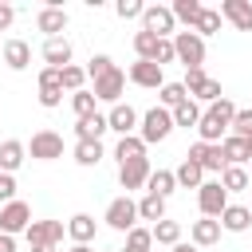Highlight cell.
Here are the masks:
<instances>
[{
    "label": "cell",
    "mask_w": 252,
    "mask_h": 252,
    "mask_svg": "<svg viewBox=\"0 0 252 252\" xmlns=\"http://www.w3.org/2000/svg\"><path fill=\"white\" fill-rule=\"evenodd\" d=\"M232 114H236V106H232L228 98H217V102H209V110H201V122H197V134H201V142H209V146H220V142H224V134H228V126H232Z\"/></svg>",
    "instance_id": "6da1fadb"
},
{
    "label": "cell",
    "mask_w": 252,
    "mask_h": 252,
    "mask_svg": "<svg viewBox=\"0 0 252 252\" xmlns=\"http://www.w3.org/2000/svg\"><path fill=\"white\" fill-rule=\"evenodd\" d=\"M173 55L177 63H185V71H193L205 63V39L197 32H173Z\"/></svg>",
    "instance_id": "7a4b0ae2"
},
{
    "label": "cell",
    "mask_w": 252,
    "mask_h": 252,
    "mask_svg": "<svg viewBox=\"0 0 252 252\" xmlns=\"http://www.w3.org/2000/svg\"><path fill=\"white\" fill-rule=\"evenodd\" d=\"M169 130H173V114L161 110V106H150V110L142 114V134H138V138H142L146 146H154V142H165Z\"/></svg>",
    "instance_id": "3957f363"
},
{
    "label": "cell",
    "mask_w": 252,
    "mask_h": 252,
    "mask_svg": "<svg viewBox=\"0 0 252 252\" xmlns=\"http://www.w3.org/2000/svg\"><path fill=\"white\" fill-rule=\"evenodd\" d=\"M63 232H67L63 220H32L24 228V236H28L32 248H59L63 244Z\"/></svg>",
    "instance_id": "277c9868"
},
{
    "label": "cell",
    "mask_w": 252,
    "mask_h": 252,
    "mask_svg": "<svg viewBox=\"0 0 252 252\" xmlns=\"http://www.w3.org/2000/svg\"><path fill=\"white\" fill-rule=\"evenodd\" d=\"M110 228H118V232H130V228H138V201H130L126 193L122 197H114L110 205H106V217H102Z\"/></svg>",
    "instance_id": "5b68a950"
},
{
    "label": "cell",
    "mask_w": 252,
    "mask_h": 252,
    "mask_svg": "<svg viewBox=\"0 0 252 252\" xmlns=\"http://www.w3.org/2000/svg\"><path fill=\"white\" fill-rule=\"evenodd\" d=\"M122 91H126V71H122V67H110V71H102V75L94 79V91H91V94H94L98 102H110V106H114V102L122 98Z\"/></svg>",
    "instance_id": "8992f818"
},
{
    "label": "cell",
    "mask_w": 252,
    "mask_h": 252,
    "mask_svg": "<svg viewBox=\"0 0 252 252\" xmlns=\"http://www.w3.org/2000/svg\"><path fill=\"white\" fill-rule=\"evenodd\" d=\"M173 28H177V20H173V12H169V8L150 4V8L142 12V32H150V35H158V39H169V35H173Z\"/></svg>",
    "instance_id": "52a82bcc"
},
{
    "label": "cell",
    "mask_w": 252,
    "mask_h": 252,
    "mask_svg": "<svg viewBox=\"0 0 252 252\" xmlns=\"http://www.w3.org/2000/svg\"><path fill=\"white\" fill-rule=\"evenodd\" d=\"M28 154H32L35 161H55V158H63V134H55V130H35Z\"/></svg>",
    "instance_id": "ba28073f"
},
{
    "label": "cell",
    "mask_w": 252,
    "mask_h": 252,
    "mask_svg": "<svg viewBox=\"0 0 252 252\" xmlns=\"http://www.w3.org/2000/svg\"><path fill=\"white\" fill-rule=\"evenodd\" d=\"M126 79H130L134 87H146V91H161V87H165V71H161L158 63H146V59H138V63H130V71H126Z\"/></svg>",
    "instance_id": "9c48e42d"
},
{
    "label": "cell",
    "mask_w": 252,
    "mask_h": 252,
    "mask_svg": "<svg viewBox=\"0 0 252 252\" xmlns=\"http://www.w3.org/2000/svg\"><path fill=\"white\" fill-rule=\"evenodd\" d=\"M197 205H201V213H205V217H213V220H217V217L228 209V193L220 189V181H205V185L197 189Z\"/></svg>",
    "instance_id": "30bf717a"
},
{
    "label": "cell",
    "mask_w": 252,
    "mask_h": 252,
    "mask_svg": "<svg viewBox=\"0 0 252 252\" xmlns=\"http://www.w3.org/2000/svg\"><path fill=\"white\" fill-rule=\"evenodd\" d=\"M28 224H32V209H28L24 201H8V205L0 209V232H4V236L24 232Z\"/></svg>",
    "instance_id": "8fae6325"
},
{
    "label": "cell",
    "mask_w": 252,
    "mask_h": 252,
    "mask_svg": "<svg viewBox=\"0 0 252 252\" xmlns=\"http://www.w3.org/2000/svg\"><path fill=\"white\" fill-rule=\"evenodd\" d=\"M189 161H197L205 173H220L228 161H224V154H220V146H209V142H193L189 146Z\"/></svg>",
    "instance_id": "7c38bea8"
},
{
    "label": "cell",
    "mask_w": 252,
    "mask_h": 252,
    "mask_svg": "<svg viewBox=\"0 0 252 252\" xmlns=\"http://www.w3.org/2000/svg\"><path fill=\"white\" fill-rule=\"evenodd\" d=\"M220 20H228L236 32H252V4L248 0H220Z\"/></svg>",
    "instance_id": "4fadbf2b"
},
{
    "label": "cell",
    "mask_w": 252,
    "mask_h": 252,
    "mask_svg": "<svg viewBox=\"0 0 252 252\" xmlns=\"http://www.w3.org/2000/svg\"><path fill=\"white\" fill-rule=\"evenodd\" d=\"M150 181V161L146 158H138V161H126V165H118V185L130 193V189H142Z\"/></svg>",
    "instance_id": "5bb4252c"
},
{
    "label": "cell",
    "mask_w": 252,
    "mask_h": 252,
    "mask_svg": "<svg viewBox=\"0 0 252 252\" xmlns=\"http://www.w3.org/2000/svg\"><path fill=\"white\" fill-rule=\"evenodd\" d=\"M35 28H39L47 39H59V32L67 28V12H63L59 4H47V8L35 16Z\"/></svg>",
    "instance_id": "9a60e30c"
},
{
    "label": "cell",
    "mask_w": 252,
    "mask_h": 252,
    "mask_svg": "<svg viewBox=\"0 0 252 252\" xmlns=\"http://www.w3.org/2000/svg\"><path fill=\"white\" fill-rule=\"evenodd\" d=\"M106 126L118 130V134L126 138V134H134V126H138V110H134L130 102H114L110 114H106Z\"/></svg>",
    "instance_id": "2e32d148"
},
{
    "label": "cell",
    "mask_w": 252,
    "mask_h": 252,
    "mask_svg": "<svg viewBox=\"0 0 252 252\" xmlns=\"http://www.w3.org/2000/svg\"><path fill=\"white\" fill-rule=\"evenodd\" d=\"M106 130H110V126H106V114H98V110L75 122V138H79V142H98Z\"/></svg>",
    "instance_id": "e0dca14e"
},
{
    "label": "cell",
    "mask_w": 252,
    "mask_h": 252,
    "mask_svg": "<svg viewBox=\"0 0 252 252\" xmlns=\"http://www.w3.org/2000/svg\"><path fill=\"white\" fill-rule=\"evenodd\" d=\"M94 232H98V224H94V217H91V213H75V217L67 220V236H71L75 244H91V240H94Z\"/></svg>",
    "instance_id": "ac0fdd59"
},
{
    "label": "cell",
    "mask_w": 252,
    "mask_h": 252,
    "mask_svg": "<svg viewBox=\"0 0 252 252\" xmlns=\"http://www.w3.org/2000/svg\"><path fill=\"white\" fill-rule=\"evenodd\" d=\"M24 158H28V146L24 142H16V138L0 142V173H16L24 165Z\"/></svg>",
    "instance_id": "d6986e66"
},
{
    "label": "cell",
    "mask_w": 252,
    "mask_h": 252,
    "mask_svg": "<svg viewBox=\"0 0 252 252\" xmlns=\"http://www.w3.org/2000/svg\"><path fill=\"white\" fill-rule=\"evenodd\" d=\"M189 236H193V244H197V248H209V244H217V240H220V220L201 217V220H193Z\"/></svg>",
    "instance_id": "ffe728a7"
},
{
    "label": "cell",
    "mask_w": 252,
    "mask_h": 252,
    "mask_svg": "<svg viewBox=\"0 0 252 252\" xmlns=\"http://www.w3.org/2000/svg\"><path fill=\"white\" fill-rule=\"evenodd\" d=\"M0 55H4V63H8L12 71H24V67L32 63V47H28L24 39H4V51H0Z\"/></svg>",
    "instance_id": "44dd1931"
},
{
    "label": "cell",
    "mask_w": 252,
    "mask_h": 252,
    "mask_svg": "<svg viewBox=\"0 0 252 252\" xmlns=\"http://www.w3.org/2000/svg\"><path fill=\"white\" fill-rule=\"evenodd\" d=\"M43 59H47V67H55V71H63V67H71V43L59 35V39H47L43 43Z\"/></svg>",
    "instance_id": "7402d4cb"
},
{
    "label": "cell",
    "mask_w": 252,
    "mask_h": 252,
    "mask_svg": "<svg viewBox=\"0 0 252 252\" xmlns=\"http://www.w3.org/2000/svg\"><path fill=\"white\" fill-rule=\"evenodd\" d=\"M114 158H118V165H126V161H138V158H146V142H142L138 134H126V138H118V146H114Z\"/></svg>",
    "instance_id": "603a6c76"
},
{
    "label": "cell",
    "mask_w": 252,
    "mask_h": 252,
    "mask_svg": "<svg viewBox=\"0 0 252 252\" xmlns=\"http://www.w3.org/2000/svg\"><path fill=\"white\" fill-rule=\"evenodd\" d=\"M220 154H224V161H228V165H244V161H252L248 142H244V138H236V134H228V138L220 142Z\"/></svg>",
    "instance_id": "cb8c5ba5"
},
{
    "label": "cell",
    "mask_w": 252,
    "mask_h": 252,
    "mask_svg": "<svg viewBox=\"0 0 252 252\" xmlns=\"http://www.w3.org/2000/svg\"><path fill=\"white\" fill-rule=\"evenodd\" d=\"M173 181H177L181 189H201V185H205V169H201L197 161H189V158H185V161L173 169Z\"/></svg>",
    "instance_id": "d4e9b609"
},
{
    "label": "cell",
    "mask_w": 252,
    "mask_h": 252,
    "mask_svg": "<svg viewBox=\"0 0 252 252\" xmlns=\"http://www.w3.org/2000/svg\"><path fill=\"white\" fill-rule=\"evenodd\" d=\"M217 220H220V228H228V232H244V228L252 224V209H244V205H228Z\"/></svg>",
    "instance_id": "484cf974"
},
{
    "label": "cell",
    "mask_w": 252,
    "mask_h": 252,
    "mask_svg": "<svg viewBox=\"0 0 252 252\" xmlns=\"http://www.w3.org/2000/svg\"><path fill=\"white\" fill-rule=\"evenodd\" d=\"M248 181H252V177H248L244 165H224V169H220V189H224V193H244Z\"/></svg>",
    "instance_id": "4316f807"
},
{
    "label": "cell",
    "mask_w": 252,
    "mask_h": 252,
    "mask_svg": "<svg viewBox=\"0 0 252 252\" xmlns=\"http://www.w3.org/2000/svg\"><path fill=\"white\" fill-rule=\"evenodd\" d=\"M173 189H177V181H173V169H150L146 193H154V197H169Z\"/></svg>",
    "instance_id": "83f0119b"
},
{
    "label": "cell",
    "mask_w": 252,
    "mask_h": 252,
    "mask_svg": "<svg viewBox=\"0 0 252 252\" xmlns=\"http://www.w3.org/2000/svg\"><path fill=\"white\" fill-rule=\"evenodd\" d=\"M165 217V197H154V193H146L142 201H138V220H161Z\"/></svg>",
    "instance_id": "f1b7e54d"
},
{
    "label": "cell",
    "mask_w": 252,
    "mask_h": 252,
    "mask_svg": "<svg viewBox=\"0 0 252 252\" xmlns=\"http://www.w3.org/2000/svg\"><path fill=\"white\" fill-rule=\"evenodd\" d=\"M150 236H154L158 244H169V248H173V244H181V224H177V220H165V217H161V220H158V224L150 228Z\"/></svg>",
    "instance_id": "f546056e"
},
{
    "label": "cell",
    "mask_w": 252,
    "mask_h": 252,
    "mask_svg": "<svg viewBox=\"0 0 252 252\" xmlns=\"http://www.w3.org/2000/svg\"><path fill=\"white\" fill-rule=\"evenodd\" d=\"M201 0H173V20H181V24H189V32H193V24H197V16H201Z\"/></svg>",
    "instance_id": "4dcf8cb0"
},
{
    "label": "cell",
    "mask_w": 252,
    "mask_h": 252,
    "mask_svg": "<svg viewBox=\"0 0 252 252\" xmlns=\"http://www.w3.org/2000/svg\"><path fill=\"white\" fill-rule=\"evenodd\" d=\"M169 114H173V126H185V130H189V126L197 130V122H201V106H197L193 98H185V102H181L177 110H169Z\"/></svg>",
    "instance_id": "1f68e13d"
},
{
    "label": "cell",
    "mask_w": 252,
    "mask_h": 252,
    "mask_svg": "<svg viewBox=\"0 0 252 252\" xmlns=\"http://www.w3.org/2000/svg\"><path fill=\"white\" fill-rule=\"evenodd\" d=\"M193 32H197L201 39H205V35H213V32H220V12H217V8H201V16H197Z\"/></svg>",
    "instance_id": "d6a6232c"
},
{
    "label": "cell",
    "mask_w": 252,
    "mask_h": 252,
    "mask_svg": "<svg viewBox=\"0 0 252 252\" xmlns=\"http://www.w3.org/2000/svg\"><path fill=\"white\" fill-rule=\"evenodd\" d=\"M158 35H150V32H134V51H138V59H146V63H154V55H158Z\"/></svg>",
    "instance_id": "836d02e7"
},
{
    "label": "cell",
    "mask_w": 252,
    "mask_h": 252,
    "mask_svg": "<svg viewBox=\"0 0 252 252\" xmlns=\"http://www.w3.org/2000/svg\"><path fill=\"white\" fill-rule=\"evenodd\" d=\"M158 98H161V110H177L189 94H185V87H181V83H165V87L158 91Z\"/></svg>",
    "instance_id": "e575fe53"
},
{
    "label": "cell",
    "mask_w": 252,
    "mask_h": 252,
    "mask_svg": "<svg viewBox=\"0 0 252 252\" xmlns=\"http://www.w3.org/2000/svg\"><path fill=\"white\" fill-rule=\"evenodd\" d=\"M75 161L79 165H98L102 161V142H75Z\"/></svg>",
    "instance_id": "d590c367"
},
{
    "label": "cell",
    "mask_w": 252,
    "mask_h": 252,
    "mask_svg": "<svg viewBox=\"0 0 252 252\" xmlns=\"http://www.w3.org/2000/svg\"><path fill=\"white\" fill-rule=\"evenodd\" d=\"M150 248H154L150 228H130L126 232V248H118V252H150Z\"/></svg>",
    "instance_id": "8d00e7d4"
},
{
    "label": "cell",
    "mask_w": 252,
    "mask_h": 252,
    "mask_svg": "<svg viewBox=\"0 0 252 252\" xmlns=\"http://www.w3.org/2000/svg\"><path fill=\"white\" fill-rule=\"evenodd\" d=\"M59 83H63V91H71V94H75V91H83L87 71H83V67H63V71H59Z\"/></svg>",
    "instance_id": "74e56055"
},
{
    "label": "cell",
    "mask_w": 252,
    "mask_h": 252,
    "mask_svg": "<svg viewBox=\"0 0 252 252\" xmlns=\"http://www.w3.org/2000/svg\"><path fill=\"white\" fill-rule=\"evenodd\" d=\"M189 98H205V102H217V98H224V94H220V83L205 75V79L193 87V94H189Z\"/></svg>",
    "instance_id": "f35d334b"
},
{
    "label": "cell",
    "mask_w": 252,
    "mask_h": 252,
    "mask_svg": "<svg viewBox=\"0 0 252 252\" xmlns=\"http://www.w3.org/2000/svg\"><path fill=\"white\" fill-rule=\"evenodd\" d=\"M94 102H98V98H94L91 91H75V94H71V106H75V114H79V118L94 114Z\"/></svg>",
    "instance_id": "ab89813d"
},
{
    "label": "cell",
    "mask_w": 252,
    "mask_h": 252,
    "mask_svg": "<svg viewBox=\"0 0 252 252\" xmlns=\"http://www.w3.org/2000/svg\"><path fill=\"white\" fill-rule=\"evenodd\" d=\"M236 138H252V110H236L232 114V126H228Z\"/></svg>",
    "instance_id": "60d3db41"
},
{
    "label": "cell",
    "mask_w": 252,
    "mask_h": 252,
    "mask_svg": "<svg viewBox=\"0 0 252 252\" xmlns=\"http://www.w3.org/2000/svg\"><path fill=\"white\" fill-rule=\"evenodd\" d=\"M114 12H118L122 20H142L146 4H142V0H118V4H114Z\"/></svg>",
    "instance_id": "b9f144b4"
},
{
    "label": "cell",
    "mask_w": 252,
    "mask_h": 252,
    "mask_svg": "<svg viewBox=\"0 0 252 252\" xmlns=\"http://www.w3.org/2000/svg\"><path fill=\"white\" fill-rule=\"evenodd\" d=\"M59 102H63V87H39V106L55 110Z\"/></svg>",
    "instance_id": "7bdbcfd3"
},
{
    "label": "cell",
    "mask_w": 252,
    "mask_h": 252,
    "mask_svg": "<svg viewBox=\"0 0 252 252\" xmlns=\"http://www.w3.org/2000/svg\"><path fill=\"white\" fill-rule=\"evenodd\" d=\"M110 67H114V59H110V55H91L87 75H91V79H98V75H102V71H110Z\"/></svg>",
    "instance_id": "ee69618b"
},
{
    "label": "cell",
    "mask_w": 252,
    "mask_h": 252,
    "mask_svg": "<svg viewBox=\"0 0 252 252\" xmlns=\"http://www.w3.org/2000/svg\"><path fill=\"white\" fill-rule=\"evenodd\" d=\"M173 59H177V55H173V39H161V43H158V55H154V63L165 71V63H173Z\"/></svg>",
    "instance_id": "f6af8a7d"
},
{
    "label": "cell",
    "mask_w": 252,
    "mask_h": 252,
    "mask_svg": "<svg viewBox=\"0 0 252 252\" xmlns=\"http://www.w3.org/2000/svg\"><path fill=\"white\" fill-rule=\"evenodd\" d=\"M0 201H4V205L16 201V177H12V173H0Z\"/></svg>",
    "instance_id": "bcb514c9"
},
{
    "label": "cell",
    "mask_w": 252,
    "mask_h": 252,
    "mask_svg": "<svg viewBox=\"0 0 252 252\" xmlns=\"http://www.w3.org/2000/svg\"><path fill=\"white\" fill-rule=\"evenodd\" d=\"M12 20H16V8H12V4H0V32H8Z\"/></svg>",
    "instance_id": "7dc6e473"
},
{
    "label": "cell",
    "mask_w": 252,
    "mask_h": 252,
    "mask_svg": "<svg viewBox=\"0 0 252 252\" xmlns=\"http://www.w3.org/2000/svg\"><path fill=\"white\" fill-rule=\"evenodd\" d=\"M0 252H16V240H12V236H4V232H0Z\"/></svg>",
    "instance_id": "c3c4849f"
},
{
    "label": "cell",
    "mask_w": 252,
    "mask_h": 252,
    "mask_svg": "<svg viewBox=\"0 0 252 252\" xmlns=\"http://www.w3.org/2000/svg\"><path fill=\"white\" fill-rule=\"evenodd\" d=\"M67 252H91V244H71Z\"/></svg>",
    "instance_id": "681fc988"
},
{
    "label": "cell",
    "mask_w": 252,
    "mask_h": 252,
    "mask_svg": "<svg viewBox=\"0 0 252 252\" xmlns=\"http://www.w3.org/2000/svg\"><path fill=\"white\" fill-rule=\"evenodd\" d=\"M173 252H197L193 244H173Z\"/></svg>",
    "instance_id": "f907efd6"
},
{
    "label": "cell",
    "mask_w": 252,
    "mask_h": 252,
    "mask_svg": "<svg viewBox=\"0 0 252 252\" xmlns=\"http://www.w3.org/2000/svg\"><path fill=\"white\" fill-rule=\"evenodd\" d=\"M32 252H59V248H32Z\"/></svg>",
    "instance_id": "816d5d0a"
},
{
    "label": "cell",
    "mask_w": 252,
    "mask_h": 252,
    "mask_svg": "<svg viewBox=\"0 0 252 252\" xmlns=\"http://www.w3.org/2000/svg\"><path fill=\"white\" fill-rule=\"evenodd\" d=\"M0 51H4V39H0Z\"/></svg>",
    "instance_id": "f5cc1de1"
},
{
    "label": "cell",
    "mask_w": 252,
    "mask_h": 252,
    "mask_svg": "<svg viewBox=\"0 0 252 252\" xmlns=\"http://www.w3.org/2000/svg\"><path fill=\"white\" fill-rule=\"evenodd\" d=\"M110 252H118V248H110Z\"/></svg>",
    "instance_id": "db71d44e"
},
{
    "label": "cell",
    "mask_w": 252,
    "mask_h": 252,
    "mask_svg": "<svg viewBox=\"0 0 252 252\" xmlns=\"http://www.w3.org/2000/svg\"><path fill=\"white\" fill-rule=\"evenodd\" d=\"M248 165H252V161H248Z\"/></svg>",
    "instance_id": "11a10c76"
}]
</instances>
